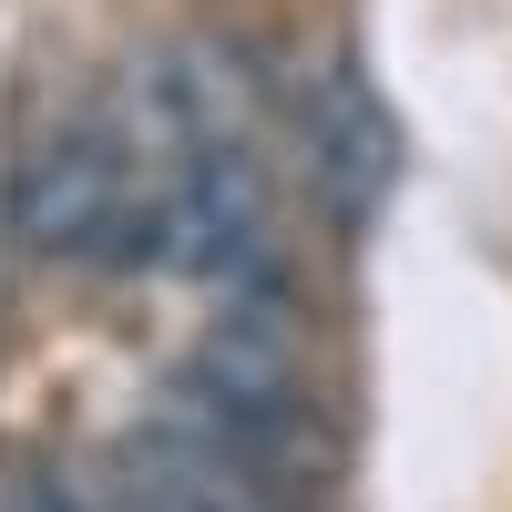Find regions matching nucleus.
Listing matches in <instances>:
<instances>
[{"label":"nucleus","instance_id":"obj_1","mask_svg":"<svg viewBox=\"0 0 512 512\" xmlns=\"http://www.w3.org/2000/svg\"><path fill=\"white\" fill-rule=\"evenodd\" d=\"M164 164L175 123L164 93L72 103L52 134L11 164V236L41 267H164Z\"/></svg>","mask_w":512,"mask_h":512},{"label":"nucleus","instance_id":"obj_2","mask_svg":"<svg viewBox=\"0 0 512 512\" xmlns=\"http://www.w3.org/2000/svg\"><path fill=\"white\" fill-rule=\"evenodd\" d=\"M297 164H308V195L328 205V226H369L400 185V123L369 93L359 62H318L308 93H297Z\"/></svg>","mask_w":512,"mask_h":512},{"label":"nucleus","instance_id":"obj_3","mask_svg":"<svg viewBox=\"0 0 512 512\" xmlns=\"http://www.w3.org/2000/svg\"><path fill=\"white\" fill-rule=\"evenodd\" d=\"M11 512H93V492H82L72 472H52V461H21V482H11Z\"/></svg>","mask_w":512,"mask_h":512}]
</instances>
